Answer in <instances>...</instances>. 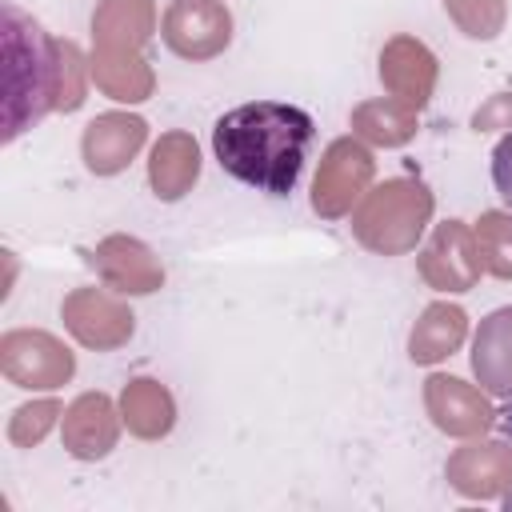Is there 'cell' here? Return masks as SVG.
<instances>
[{
  "instance_id": "7a4b0ae2",
  "label": "cell",
  "mask_w": 512,
  "mask_h": 512,
  "mask_svg": "<svg viewBox=\"0 0 512 512\" xmlns=\"http://www.w3.org/2000/svg\"><path fill=\"white\" fill-rule=\"evenodd\" d=\"M472 372L496 400H512V304L488 312L472 332Z\"/></svg>"
},
{
  "instance_id": "6da1fadb",
  "label": "cell",
  "mask_w": 512,
  "mask_h": 512,
  "mask_svg": "<svg viewBox=\"0 0 512 512\" xmlns=\"http://www.w3.org/2000/svg\"><path fill=\"white\" fill-rule=\"evenodd\" d=\"M312 144L316 120L284 100L236 104L212 128V152L220 168L264 196H288L300 184Z\"/></svg>"
},
{
  "instance_id": "3957f363",
  "label": "cell",
  "mask_w": 512,
  "mask_h": 512,
  "mask_svg": "<svg viewBox=\"0 0 512 512\" xmlns=\"http://www.w3.org/2000/svg\"><path fill=\"white\" fill-rule=\"evenodd\" d=\"M492 188L504 200V208H512V132L500 136L492 148Z\"/></svg>"
}]
</instances>
